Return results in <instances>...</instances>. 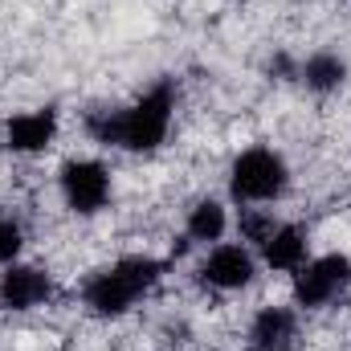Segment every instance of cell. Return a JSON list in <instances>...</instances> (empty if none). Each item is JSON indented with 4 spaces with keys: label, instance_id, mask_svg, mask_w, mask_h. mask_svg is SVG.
I'll use <instances>...</instances> for the list:
<instances>
[{
    "label": "cell",
    "instance_id": "obj_4",
    "mask_svg": "<svg viewBox=\"0 0 351 351\" xmlns=\"http://www.w3.org/2000/svg\"><path fill=\"white\" fill-rule=\"evenodd\" d=\"M62 196L74 213H98L110 200V176L98 160H74L62 168Z\"/></svg>",
    "mask_w": 351,
    "mask_h": 351
},
{
    "label": "cell",
    "instance_id": "obj_5",
    "mask_svg": "<svg viewBox=\"0 0 351 351\" xmlns=\"http://www.w3.org/2000/svg\"><path fill=\"white\" fill-rule=\"evenodd\" d=\"M348 278H351L348 258L343 254H327V258L311 262L294 278V298H298V306H323L348 286Z\"/></svg>",
    "mask_w": 351,
    "mask_h": 351
},
{
    "label": "cell",
    "instance_id": "obj_2",
    "mask_svg": "<svg viewBox=\"0 0 351 351\" xmlns=\"http://www.w3.org/2000/svg\"><path fill=\"white\" fill-rule=\"evenodd\" d=\"M160 269L164 265L156 262V258H143V254L114 262L106 274L90 278L86 306L94 315H123V311H131V302L160 282Z\"/></svg>",
    "mask_w": 351,
    "mask_h": 351
},
{
    "label": "cell",
    "instance_id": "obj_6",
    "mask_svg": "<svg viewBox=\"0 0 351 351\" xmlns=\"http://www.w3.org/2000/svg\"><path fill=\"white\" fill-rule=\"evenodd\" d=\"M53 131H58V110L41 106V110H25V114L8 119L4 139H8V147H12V152L33 156V152H45V147L53 143Z\"/></svg>",
    "mask_w": 351,
    "mask_h": 351
},
{
    "label": "cell",
    "instance_id": "obj_10",
    "mask_svg": "<svg viewBox=\"0 0 351 351\" xmlns=\"http://www.w3.org/2000/svg\"><path fill=\"white\" fill-rule=\"evenodd\" d=\"M262 250H265L269 269H302V262H306V237H302V229H294V225L274 229V237L265 241Z\"/></svg>",
    "mask_w": 351,
    "mask_h": 351
},
{
    "label": "cell",
    "instance_id": "obj_12",
    "mask_svg": "<svg viewBox=\"0 0 351 351\" xmlns=\"http://www.w3.org/2000/svg\"><path fill=\"white\" fill-rule=\"evenodd\" d=\"M225 233V208L217 200H200L188 213V237L192 241H217Z\"/></svg>",
    "mask_w": 351,
    "mask_h": 351
},
{
    "label": "cell",
    "instance_id": "obj_14",
    "mask_svg": "<svg viewBox=\"0 0 351 351\" xmlns=\"http://www.w3.org/2000/svg\"><path fill=\"white\" fill-rule=\"evenodd\" d=\"M16 254H21V229L0 221V265H8Z\"/></svg>",
    "mask_w": 351,
    "mask_h": 351
},
{
    "label": "cell",
    "instance_id": "obj_13",
    "mask_svg": "<svg viewBox=\"0 0 351 351\" xmlns=\"http://www.w3.org/2000/svg\"><path fill=\"white\" fill-rule=\"evenodd\" d=\"M274 217H265V213H245L241 217V233H245V241H258V245H265L269 237H274Z\"/></svg>",
    "mask_w": 351,
    "mask_h": 351
},
{
    "label": "cell",
    "instance_id": "obj_9",
    "mask_svg": "<svg viewBox=\"0 0 351 351\" xmlns=\"http://www.w3.org/2000/svg\"><path fill=\"white\" fill-rule=\"evenodd\" d=\"M250 339L258 351H286L294 343V311L286 306H262L254 327H250Z\"/></svg>",
    "mask_w": 351,
    "mask_h": 351
},
{
    "label": "cell",
    "instance_id": "obj_8",
    "mask_svg": "<svg viewBox=\"0 0 351 351\" xmlns=\"http://www.w3.org/2000/svg\"><path fill=\"white\" fill-rule=\"evenodd\" d=\"M204 282L208 286H217V290H241V286H250V278H254V258H250V250H241V245H217L213 254H208V262H204Z\"/></svg>",
    "mask_w": 351,
    "mask_h": 351
},
{
    "label": "cell",
    "instance_id": "obj_11",
    "mask_svg": "<svg viewBox=\"0 0 351 351\" xmlns=\"http://www.w3.org/2000/svg\"><path fill=\"white\" fill-rule=\"evenodd\" d=\"M343 78H348V66H343V58H335V53H315V58H306V66H302V82L311 90H319V94L335 90Z\"/></svg>",
    "mask_w": 351,
    "mask_h": 351
},
{
    "label": "cell",
    "instance_id": "obj_3",
    "mask_svg": "<svg viewBox=\"0 0 351 351\" xmlns=\"http://www.w3.org/2000/svg\"><path fill=\"white\" fill-rule=\"evenodd\" d=\"M229 188L237 200H274L286 188V164L269 147H250L233 160Z\"/></svg>",
    "mask_w": 351,
    "mask_h": 351
},
{
    "label": "cell",
    "instance_id": "obj_7",
    "mask_svg": "<svg viewBox=\"0 0 351 351\" xmlns=\"http://www.w3.org/2000/svg\"><path fill=\"white\" fill-rule=\"evenodd\" d=\"M49 298V274L37 265H12L0 278V306L8 311H33Z\"/></svg>",
    "mask_w": 351,
    "mask_h": 351
},
{
    "label": "cell",
    "instance_id": "obj_1",
    "mask_svg": "<svg viewBox=\"0 0 351 351\" xmlns=\"http://www.w3.org/2000/svg\"><path fill=\"white\" fill-rule=\"evenodd\" d=\"M172 86L160 82L156 90H147L131 110H119V114H102V119H90V135L98 143H119L127 152H152L168 139V127H172Z\"/></svg>",
    "mask_w": 351,
    "mask_h": 351
}]
</instances>
